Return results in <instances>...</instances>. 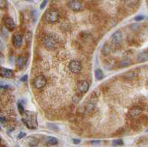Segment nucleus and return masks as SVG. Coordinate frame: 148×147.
I'll return each mask as SVG.
<instances>
[{
    "label": "nucleus",
    "instance_id": "4",
    "mask_svg": "<svg viewBox=\"0 0 148 147\" xmlns=\"http://www.w3.org/2000/svg\"><path fill=\"white\" fill-rule=\"evenodd\" d=\"M43 44L48 49H53L55 48L57 45V41L56 39V38L53 36H47L43 39Z\"/></svg>",
    "mask_w": 148,
    "mask_h": 147
},
{
    "label": "nucleus",
    "instance_id": "24",
    "mask_svg": "<svg viewBox=\"0 0 148 147\" xmlns=\"http://www.w3.org/2000/svg\"><path fill=\"white\" fill-rule=\"evenodd\" d=\"M143 18H144L143 16H136V18H135V20H136V21H141V20H142Z\"/></svg>",
    "mask_w": 148,
    "mask_h": 147
},
{
    "label": "nucleus",
    "instance_id": "28",
    "mask_svg": "<svg viewBox=\"0 0 148 147\" xmlns=\"http://www.w3.org/2000/svg\"><path fill=\"white\" fill-rule=\"evenodd\" d=\"M27 1H29V0H27Z\"/></svg>",
    "mask_w": 148,
    "mask_h": 147
},
{
    "label": "nucleus",
    "instance_id": "14",
    "mask_svg": "<svg viewBox=\"0 0 148 147\" xmlns=\"http://www.w3.org/2000/svg\"><path fill=\"white\" fill-rule=\"evenodd\" d=\"M45 142L49 145H56L58 144V140L52 136H48L45 138Z\"/></svg>",
    "mask_w": 148,
    "mask_h": 147
},
{
    "label": "nucleus",
    "instance_id": "6",
    "mask_svg": "<svg viewBox=\"0 0 148 147\" xmlns=\"http://www.w3.org/2000/svg\"><path fill=\"white\" fill-rule=\"evenodd\" d=\"M96 103H97V98H96V95H92L84 105L85 112H89L93 110V109L96 107Z\"/></svg>",
    "mask_w": 148,
    "mask_h": 147
},
{
    "label": "nucleus",
    "instance_id": "13",
    "mask_svg": "<svg viewBox=\"0 0 148 147\" xmlns=\"http://www.w3.org/2000/svg\"><path fill=\"white\" fill-rule=\"evenodd\" d=\"M141 112H142V109H141V107H134L130 110L129 115L131 118H136L140 116Z\"/></svg>",
    "mask_w": 148,
    "mask_h": 147
},
{
    "label": "nucleus",
    "instance_id": "29",
    "mask_svg": "<svg viewBox=\"0 0 148 147\" xmlns=\"http://www.w3.org/2000/svg\"><path fill=\"white\" fill-rule=\"evenodd\" d=\"M147 52H148V50H147Z\"/></svg>",
    "mask_w": 148,
    "mask_h": 147
},
{
    "label": "nucleus",
    "instance_id": "18",
    "mask_svg": "<svg viewBox=\"0 0 148 147\" xmlns=\"http://www.w3.org/2000/svg\"><path fill=\"white\" fill-rule=\"evenodd\" d=\"M95 75H96V78L97 80H101L104 77V74H103V72L101 70L98 69V70H96L95 72Z\"/></svg>",
    "mask_w": 148,
    "mask_h": 147
},
{
    "label": "nucleus",
    "instance_id": "1",
    "mask_svg": "<svg viewBox=\"0 0 148 147\" xmlns=\"http://www.w3.org/2000/svg\"><path fill=\"white\" fill-rule=\"evenodd\" d=\"M22 117V122L30 129H35L38 126L36 113L29 111H25Z\"/></svg>",
    "mask_w": 148,
    "mask_h": 147
},
{
    "label": "nucleus",
    "instance_id": "23",
    "mask_svg": "<svg viewBox=\"0 0 148 147\" xmlns=\"http://www.w3.org/2000/svg\"><path fill=\"white\" fill-rule=\"evenodd\" d=\"M47 0H44V1L42 2V3L41 4L40 8H41V9H43V8H44L46 6V5H47Z\"/></svg>",
    "mask_w": 148,
    "mask_h": 147
},
{
    "label": "nucleus",
    "instance_id": "19",
    "mask_svg": "<svg viewBox=\"0 0 148 147\" xmlns=\"http://www.w3.org/2000/svg\"><path fill=\"white\" fill-rule=\"evenodd\" d=\"M28 142L30 146H37V144H38V140H37V139L34 137H29Z\"/></svg>",
    "mask_w": 148,
    "mask_h": 147
},
{
    "label": "nucleus",
    "instance_id": "7",
    "mask_svg": "<svg viewBox=\"0 0 148 147\" xmlns=\"http://www.w3.org/2000/svg\"><path fill=\"white\" fill-rule=\"evenodd\" d=\"M34 87L37 90H41L43 89L45 87L46 84H47V80H46L45 77L43 75H39L38 77H36L34 80Z\"/></svg>",
    "mask_w": 148,
    "mask_h": 147
},
{
    "label": "nucleus",
    "instance_id": "9",
    "mask_svg": "<svg viewBox=\"0 0 148 147\" xmlns=\"http://www.w3.org/2000/svg\"><path fill=\"white\" fill-rule=\"evenodd\" d=\"M4 24H5L6 28L10 31H13L16 27L15 22L13 20V18H10V17H5L4 18Z\"/></svg>",
    "mask_w": 148,
    "mask_h": 147
},
{
    "label": "nucleus",
    "instance_id": "30",
    "mask_svg": "<svg viewBox=\"0 0 148 147\" xmlns=\"http://www.w3.org/2000/svg\"><path fill=\"white\" fill-rule=\"evenodd\" d=\"M147 131H148V130H147Z\"/></svg>",
    "mask_w": 148,
    "mask_h": 147
},
{
    "label": "nucleus",
    "instance_id": "20",
    "mask_svg": "<svg viewBox=\"0 0 148 147\" xmlns=\"http://www.w3.org/2000/svg\"><path fill=\"white\" fill-rule=\"evenodd\" d=\"M18 109L21 116H23L24 114H25V111L24 109V107L20 104V103H18Z\"/></svg>",
    "mask_w": 148,
    "mask_h": 147
},
{
    "label": "nucleus",
    "instance_id": "17",
    "mask_svg": "<svg viewBox=\"0 0 148 147\" xmlns=\"http://www.w3.org/2000/svg\"><path fill=\"white\" fill-rule=\"evenodd\" d=\"M136 76V73L133 71H129V72H127L126 73L124 74V77L127 79H133Z\"/></svg>",
    "mask_w": 148,
    "mask_h": 147
},
{
    "label": "nucleus",
    "instance_id": "10",
    "mask_svg": "<svg viewBox=\"0 0 148 147\" xmlns=\"http://www.w3.org/2000/svg\"><path fill=\"white\" fill-rule=\"evenodd\" d=\"M0 75L2 78H6V79H11L12 77H14V73L11 70H9L8 68H5V67H1L0 68Z\"/></svg>",
    "mask_w": 148,
    "mask_h": 147
},
{
    "label": "nucleus",
    "instance_id": "3",
    "mask_svg": "<svg viewBox=\"0 0 148 147\" xmlns=\"http://www.w3.org/2000/svg\"><path fill=\"white\" fill-rule=\"evenodd\" d=\"M67 7L74 12H79L83 10V5L78 0H69L67 2Z\"/></svg>",
    "mask_w": 148,
    "mask_h": 147
},
{
    "label": "nucleus",
    "instance_id": "16",
    "mask_svg": "<svg viewBox=\"0 0 148 147\" xmlns=\"http://www.w3.org/2000/svg\"><path fill=\"white\" fill-rule=\"evenodd\" d=\"M138 4V0H126V5L129 8H134Z\"/></svg>",
    "mask_w": 148,
    "mask_h": 147
},
{
    "label": "nucleus",
    "instance_id": "22",
    "mask_svg": "<svg viewBox=\"0 0 148 147\" xmlns=\"http://www.w3.org/2000/svg\"><path fill=\"white\" fill-rule=\"evenodd\" d=\"M6 5H7L6 0H0V7H1V8H5L6 7Z\"/></svg>",
    "mask_w": 148,
    "mask_h": 147
},
{
    "label": "nucleus",
    "instance_id": "26",
    "mask_svg": "<svg viewBox=\"0 0 148 147\" xmlns=\"http://www.w3.org/2000/svg\"><path fill=\"white\" fill-rule=\"evenodd\" d=\"M27 80V75H24L23 77L21 79V81H24V82H25Z\"/></svg>",
    "mask_w": 148,
    "mask_h": 147
},
{
    "label": "nucleus",
    "instance_id": "11",
    "mask_svg": "<svg viewBox=\"0 0 148 147\" xmlns=\"http://www.w3.org/2000/svg\"><path fill=\"white\" fill-rule=\"evenodd\" d=\"M121 39H122V34H121V31H116L111 36L110 40L113 44L117 45L121 42Z\"/></svg>",
    "mask_w": 148,
    "mask_h": 147
},
{
    "label": "nucleus",
    "instance_id": "27",
    "mask_svg": "<svg viewBox=\"0 0 148 147\" xmlns=\"http://www.w3.org/2000/svg\"><path fill=\"white\" fill-rule=\"evenodd\" d=\"M73 143L76 144H78L80 143V140H76V139H74L73 140Z\"/></svg>",
    "mask_w": 148,
    "mask_h": 147
},
{
    "label": "nucleus",
    "instance_id": "21",
    "mask_svg": "<svg viewBox=\"0 0 148 147\" xmlns=\"http://www.w3.org/2000/svg\"><path fill=\"white\" fill-rule=\"evenodd\" d=\"M113 144L114 146H121L123 145V141L120 139L119 140H115L113 141Z\"/></svg>",
    "mask_w": 148,
    "mask_h": 147
},
{
    "label": "nucleus",
    "instance_id": "5",
    "mask_svg": "<svg viewBox=\"0 0 148 147\" xmlns=\"http://www.w3.org/2000/svg\"><path fill=\"white\" fill-rule=\"evenodd\" d=\"M68 68L73 73H78L82 70V64L79 60L73 59L68 64Z\"/></svg>",
    "mask_w": 148,
    "mask_h": 147
},
{
    "label": "nucleus",
    "instance_id": "8",
    "mask_svg": "<svg viewBox=\"0 0 148 147\" xmlns=\"http://www.w3.org/2000/svg\"><path fill=\"white\" fill-rule=\"evenodd\" d=\"M89 84L87 81L82 80L79 81L77 83V90L81 95L88 92L89 90Z\"/></svg>",
    "mask_w": 148,
    "mask_h": 147
},
{
    "label": "nucleus",
    "instance_id": "15",
    "mask_svg": "<svg viewBox=\"0 0 148 147\" xmlns=\"http://www.w3.org/2000/svg\"><path fill=\"white\" fill-rule=\"evenodd\" d=\"M26 64V60L24 57H19L18 58L16 61V64L19 68H22Z\"/></svg>",
    "mask_w": 148,
    "mask_h": 147
},
{
    "label": "nucleus",
    "instance_id": "12",
    "mask_svg": "<svg viewBox=\"0 0 148 147\" xmlns=\"http://www.w3.org/2000/svg\"><path fill=\"white\" fill-rule=\"evenodd\" d=\"M12 42H13V44L15 47L18 48L22 46V38L19 34H15L12 38Z\"/></svg>",
    "mask_w": 148,
    "mask_h": 147
},
{
    "label": "nucleus",
    "instance_id": "2",
    "mask_svg": "<svg viewBox=\"0 0 148 147\" xmlns=\"http://www.w3.org/2000/svg\"><path fill=\"white\" fill-rule=\"evenodd\" d=\"M44 18L46 22L49 24L56 23L59 20L60 14L56 10H50L47 11L44 15Z\"/></svg>",
    "mask_w": 148,
    "mask_h": 147
},
{
    "label": "nucleus",
    "instance_id": "25",
    "mask_svg": "<svg viewBox=\"0 0 148 147\" xmlns=\"http://www.w3.org/2000/svg\"><path fill=\"white\" fill-rule=\"evenodd\" d=\"M25 136V133H23V132H21L19 135H18V138H22V137H24Z\"/></svg>",
    "mask_w": 148,
    "mask_h": 147
}]
</instances>
